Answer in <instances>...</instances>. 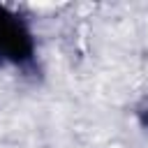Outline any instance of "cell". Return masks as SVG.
Here are the masks:
<instances>
[{
  "label": "cell",
  "mask_w": 148,
  "mask_h": 148,
  "mask_svg": "<svg viewBox=\"0 0 148 148\" xmlns=\"http://www.w3.org/2000/svg\"><path fill=\"white\" fill-rule=\"evenodd\" d=\"M35 58V37L28 23L12 12L9 7L0 5V65L25 67Z\"/></svg>",
  "instance_id": "obj_1"
}]
</instances>
